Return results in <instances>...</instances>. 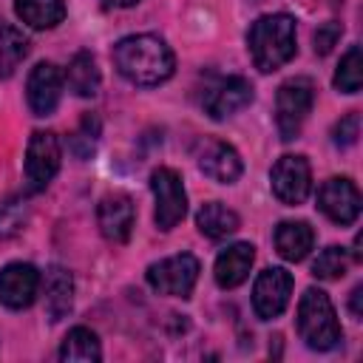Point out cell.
<instances>
[{
    "mask_svg": "<svg viewBox=\"0 0 363 363\" xmlns=\"http://www.w3.org/2000/svg\"><path fill=\"white\" fill-rule=\"evenodd\" d=\"M111 57H113L116 71L128 82L142 85V88L162 85L176 71V57H173L170 45L162 37H156V34H130V37H122L113 45Z\"/></svg>",
    "mask_w": 363,
    "mask_h": 363,
    "instance_id": "6da1fadb",
    "label": "cell"
},
{
    "mask_svg": "<svg viewBox=\"0 0 363 363\" xmlns=\"http://www.w3.org/2000/svg\"><path fill=\"white\" fill-rule=\"evenodd\" d=\"M247 48L252 57V65L264 74L278 71L281 65H286L295 51H298V40H295V17L278 11V14H264L258 17L250 31H247Z\"/></svg>",
    "mask_w": 363,
    "mask_h": 363,
    "instance_id": "7a4b0ae2",
    "label": "cell"
},
{
    "mask_svg": "<svg viewBox=\"0 0 363 363\" xmlns=\"http://www.w3.org/2000/svg\"><path fill=\"white\" fill-rule=\"evenodd\" d=\"M301 340L315 352H329L343 340V329L337 323L335 306L323 289L309 286L298 301V318H295Z\"/></svg>",
    "mask_w": 363,
    "mask_h": 363,
    "instance_id": "3957f363",
    "label": "cell"
},
{
    "mask_svg": "<svg viewBox=\"0 0 363 363\" xmlns=\"http://www.w3.org/2000/svg\"><path fill=\"white\" fill-rule=\"evenodd\" d=\"M312 102H315L312 79L292 77V79L281 82V88L275 94V125H278V133L284 142H292L301 133V128L312 111Z\"/></svg>",
    "mask_w": 363,
    "mask_h": 363,
    "instance_id": "277c9868",
    "label": "cell"
},
{
    "mask_svg": "<svg viewBox=\"0 0 363 363\" xmlns=\"http://www.w3.org/2000/svg\"><path fill=\"white\" fill-rule=\"evenodd\" d=\"M199 272H201L199 258L190 255V252H179V255H170V258H162V261L150 264L145 278H147L150 289L159 292V295L190 298V292L199 281Z\"/></svg>",
    "mask_w": 363,
    "mask_h": 363,
    "instance_id": "5b68a950",
    "label": "cell"
},
{
    "mask_svg": "<svg viewBox=\"0 0 363 363\" xmlns=\"http://www.w3.org/2000/svg\"><path fill=\"white\" fill-rule=\"evenodd\" d=\"M62 162V145L51 130H34L26 147V187L28 193H40L57 176Z\"/></svg>",
    "mask_w": 363,
    "mask_h": 363,
    "instance_id": "8992f818",
    "label": "cell"
},
{
    "mask_svg": "<svg viewBox=\"0 0 363 363\" xmlns=\"http://www.w3.org/2000/svg\"><path fill=\"white\" fill-rule=\"evenodd\" d=\"M150 190H153V199H156L153 221L162 233H167L187 213V193H184L182 176L173 167H156L150 173Z\"/></svg>",
    "mask_w": 363,
    "mask_h": 363,
    "instance_id": "52a82bcc",
    "label": "cell"
},
{
    "mask_svg": "<svg viewBox=\"0 0 363 363\" xmlns=\"http://www.w3.org/2000/svg\"><path fill=\"white\" fill-rule=\"evenodd\" d=\"M269 182H272V193L281 204L298 207L306 201V196L312 190V167H309L306 156L286 153L272 164Z\"/></svg>",
    "mask_w": 363,
    "mask_h": 363,
    "instance_id": "ba28073f",
    "label": "cell"
},
{
    "mask_svg": "<svg viewBox=\"0 0 363 363\" xmlns=\"http://www.w3.org/2000/svg\"><path fill=\"white\" fill-rule=\"evenodd\" d=\"M318 210L340 227H349L360 216V190L346 176H332L318 187Z\"/></svg>",
    "mask_w": 363,
    "mask_h": 363,
    "instance_id": "9c48e42d",
    "label": "cell"
},
{
    "mask_svg": "<svg viewBox=\"0 0 363 363\" xmlns=\"http://www.w3.org/2000/svg\"><path fill=\"white\" fill-rule=\"evenodd\" d=\"M292 295V275L284 267H269L255 278L252 286V309L261 320L278 318Z\"/></svg>",
    "mask_w": 363,
    "mask_h": 363,
    "instance_id": "30bf717a",
    "label": "cell"
},
{
    "mask_svg": "<svg viewBox=\"0 0 363 363\" xmlns=\"http://www.w3.org/2000/svg\"><path fill=\"white\" fill-rule=\"evenodd\" d=\"M62 96V71L54 62H37L26 79V99L34 116H48L57 111Z\"/></svg>",
    "mask_w": 363,
    "mask_h": 363,
    "instance_id": "8fae6325",
    "label": "cell"
},
{
    "mask_svg": "<svg viewBox=\"0 0 363 363\" xmlns=\"http://www.w3.org/2000/svg\"><path fill=\"white\" fill-rule=\"evenodd\" d=\"M250 102H252V82L233 74V77H221L216 85H210L201 105L213 119H227V116L244 111Z\"/></svg>",
    "mask_w": 363,
    "mask_h": 363,
    "instance_id": "7c38bea8",
    "label": "cell"
},
{
    "mask_svg": "<svg viewBox=\"0 0 363 363\" xmlns=\"http://www.w3.org/2000/svg\"><path fill=\"white\" fill-rule=\"evenodd\" d=\"M40 272L31 264L14 261L0 269V303L9 309H26L37 301Z\"/></svg>",
    "mask_w": 363,
    "mask_h": 363,
    "instance_id": "4fadbf2b",
    "label": "cell"
},
{
    "mask_svg": "<svg viewBox=\"0 0 363 363\" xmlns=\"http://www.w3.org/2000/svg\"><path fill=\"white\" fill-rule=\"evenodd\" d=\"M96 221H99V230L108 241L125 244L130 238L133 221H136L133 199L128 193H108L96 207Z\"/></svg>",
    "mask_w": 363,
    "mask_h": 363,
    "instance_id": "5bb4252c",
    "label": "cell"
},
{
    "mask_svg": "<svg viewBox=\"0 0 363 363\" xmlns=\"http://www.w3.org/2000/svg\"><path fill=\"white\" fill-rule=\"evenodd\" d=\"M199 167L204 176H210L213 182H221V184H233L244 173L238 150L221 139H207L199 147Z\"/></svg>",
    "mask_w": 363,
    "mask_h": 363,
    "instance_id": "9a60e30c",
    "label": "cell"
},
{
    "mask_svg": "<svg viewBox=\"0 0 363 363\" xmlns=\"http://www.w3.org/2000/svg\"><path fill=\"white\" fill-rule=\"evenodd\" d=\"M252 261H255V247L250 241H238V244H230L227 250L218 252L216 258V267H213V275H216V284L221 289H235L247 281L250 269H252Z\"/></svg>",
    "mask_w": 363,
    "mask_h": 363,
    "instance_id": "2e32d148",
    "label": "cell"
},
{
    "mask_svg": "<svg viewBox=\"0 0 363 363\" xmlns=\"http://www.w3.org/2000/svg\"><path fill=\"white\" fill-rule=\"evenodd\" d=\"M272 241L284 261H303L315 244V230L306 221H281L272 233Z\"/></svg>",
    "mask_w": 363,
    "mask_h": 363,
    "instance_id": "e0dca14e",
    "label": "cell"
},
{
    "mask_svg": "<svg viewBox=\"0 0 363 363\" xmlns=\"http://www.w3.org/2000/svg\"><path fill=\"white\" fill-rule=\"evenodd\" d=\"M74 306V278L62 267L45 269V315L48 320H62Z\"/></svg>",
    "mask_w": 363,
    "mask_h": 363,
    "instance_id": "ac0fdd59",
    "label": "cell"
},
{
    "mask_svg": "<svg viewBox=\"0 0 363 363\" xmlns=\"http://www.w3.org/2000/svg\"><path fill=\"white\" fill-rule=\"evenodd\" d=\"M196 227H199L201 235H207L213 241H221V238L233 235L241 227V218H238L235 210L224 207L221 201H207L196 213Z\"/></svg>",
    "mask_w": 363,
    "mask_h": 363,
    "instance_id": "d6986e66",
    "label": "cell"
},
{
    "mask_svg": "<svg viewBox=\"0 0 363 363\" xmlns=\"http://www.w3.org/2000/svg\"><path fill=\"white\" fill-rule=\"evenodd\" d=\"M17 17L37 31L54 28L65 20V3L62 0H14Z\"/></svg>",
    "mask_w": 363,
    "mask_h": 363,
    "instance_id": "ffe728a7",
    "label": "cell"
},
{
    "mask_svg": "<svg viewBox=\"0 0 363 363\" xmlns=\"http://www.w3.org/2000/svg\"><path fill=\"white\" fill-rule=\"evenodd\" d=\"M99 357H102L99 337L88 326H74L60 346V360L65 363H96Z\"/></svg>",
    "mask_w": 363,
    "mask_h": 363,
    "instance_id": "44dd1931",
    "label": "cell"
},
{
    "mask_svg": "<svg viewBox=\"0 0 363 363\" xmlns=\"http://www.w3.org/2000/svg\"><path fill=\"white\" fill-rule=\"evenodd\" d=\"M28 48H31L28 37L17 26L0 20V79H9L17 71V65L26 60Z\"/></svg>",
    "mask_w": 363,
    "mask_h": 363,
    "instance_id": "7402d4cb",
    "label": "cell"
},
{
    "mask_svg": "<svg viewBox=\"0 0 363 363\" xmlns=\"http://www.w3.org/2000/svg\"><path fill=\"white\" fill-rule=\"evenodd\" d=\"M65 79H68V88L77 96H82V99L96 96V91H99V68H96V60L88 51L74 54V60L68 62Z\"/></svg>",
    "mask_w": 363,
    "mask_h": 363,
    "instance_id": "603a6c76",
    "label": "cell"
},
{
    "mask_svg": "<svg viewBox=\"0 0 363 363\" xmlns=\"http://www.w3.org/2000/svg\"><path fill=\"white\" fill-rule=\"evenodd\" d=\"M335 88L343 91V94H357L360 91V82H363V60H360V45H352L343 60L337 62V71H335Z\"/></svg>",
    "mask_w": 363,
    "mask_h": 363,
    "instance_id": "cb8c5ba5",
    "label": "cell"
},
{
    "mask_svg": "<svg viewBox=\"0 0 363 363\" xmlns=\"http://www.w3.org/2000/svg\"><path fill=\"white\" fill-rule=\"evenodd\" d=\"M96 142H99V119L94 113H85L82 122H79V128L68 139V150L77 159H88L96 150Z\"/></svg>",
    "mask_w": 363,
    "mask_h": 363,
    "instance_id": "d4e9b609",
    "label": "cell"
},
{
    "mask_svg": "<svg viewBox=\"0 0 363 363\" xmlns=\"http://www.w3.org/2000/svg\"><path fill=\"white\" fill-rule=\"evenodd\" d=\"M346 267H349L346 250H343V247H326V250L315 258L312 275H315V278H323V281H335V278H343Z\"/></svg>",
    "mask_w": 363,
    "mask_h": 363,
    "instance_id": "484cf974",
    "label": "cell"
},
{
    "mask_svg": "<svg viewBox=\"0 0 363 363\" xmlns=\"http://www.w3.org/2000/svg\"><path fill=\"white\" fill-rule=\"evenodd\" d=\"M357 136H360V113H357V111L346 113V116L332 128V139H335L337 147H349V145H354Z\"/></svg>",
    "mask_w": 363,
    "mask_h": 363,
    "instance_id": "4316f807",
    "label": "cell"
},
{
    "mask_svg": "<svg viewBox=\"0 0 363 363\" xmlns=\"http://www.w3.org/2000/svg\"><path fill=\"white\" fill-rule=\"evenodd\" d=\"M340 34H343V26L335 23V20L318 26V31H315V54H320V57L329 54L335 48V43L340 40Z\"/></svg>",
    "mask_w": 363,
    "mask_h": 363,
    "instance_id": "83f0119b",
    "label": "cell"
},
{
    "mask_svg": "<svg viewBox=\"0 0 363 363\" xmlns=\"http://www.w3.org/2000/svg\"><path fill=\"white\" fill-rule=\"evenodd\" d=\"M349 309H352V315H354V318H363V286H354V289H352Z\"/></svg>",
    "mask_w": 363,
    "mask_h": 363,
    "instance_id": "f1b7e54d",
    "label": "cell"
},
{
    "mask_svg": "<svg viewBox=\"0 0 363 363\" xmlns=\"http://www.w3.org/2000/svg\"><path fill=\"white\" fill-rule=\"evenodd\" d=\"M139 0H105V6L108 9H130V6H136Z\"/></svg>",
    "mask_w": 363,
    "mask_h": 363,
    "instance_id": "f546056e",
    "label": "cell"
}]
</instances>
